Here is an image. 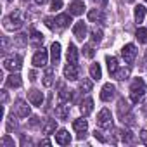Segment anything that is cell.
<instances>
[{"instance_id":"6da1fadb","label":"cell","mask_w":147,"mask_h":147,"mask_svg":"<svg viewBox=\"0 0 147 147\" xmlns=\"http://www.w3.org/2000/svg\"><path fill=\"white\" fill-rule=\"evenodd\" d=\"M24 21H26L24 12H23V11H19V9H14V11H12V12L4 19V28H5L7 31H18V30H21V28H23Z\"/></svg>"},{"instance_id":"7a4b0ae2","label":"cell","mask_w":147,"mask_h":147,"mask_svg":"<svg viewBox=\"0 0 147 147\" xmlns=\"http://www.w3.org/2000/svg\"><path fill=\"white\" fill-rule=\"evenodd\" d=\"M118 116H119L123 125H128V126L135 125V121H133L135 118L131 114V106H130V102L126 99H119L118 100Z\"/></svg>"},{"instance_id":"3957f363","label":"cell","mask_w":147,"mask_h":147,"mask_svg":"<svg viewBox=\"0 0 147 147\" xmlns=\"http://www.w3.org/2000/svg\"><path fill=\"white\" fill-rule=\"evenodd\" d=\"M144 95H145V82L142 78H135L131 82V85H130V99H131V102L138 104Z\"/></svg>"},{"instance_id":"277c9868","label":"cell","mask_w":147,"mask_h":147,"mask_svg":"<svg viewBox=\"0 0 147 147\" xmlns=\"http://www.w3.org/2000/svg\"><path fill=\"white\" fill-rule=\"evenodd\" d=\"M97 126L102 130H111L113 128V114L107 107L100 109V113L97 114Z\"/></svg>"},{"instance_id":"5b68a950","label":"cell","mask_w":147,"mask_h":147,"mask_svg":"<svg viewBox=\"0 0 147 147\" xmlns=\"http://www.w3.org/2000/svg\"><path fill=\"white\" fill-rule=\"evenodd\" d=\"M12 114H16L18 118H28V116L31 114V107L28 106V102H26V100H23V99H18V100L14 102Z\"/></svg>"},{"instance_id":"8992f818","label":"cell","mask_w":147,"mask_h":147,"mask_svg":"<svg viewBox=\"0 0 147 147\" xmlns=\"http://www.w3.org/2000/svg\"><path fill=\"white\" fill-rule=\"evenodd\" d=\"M21 66H23V57L18 55V54H16V55H9V57L4 59V67H5L7 71H11V73L19 71Z\"/></svg>"},{"instance_id":"52a82bcc","label":"cell","mask_w":147,"mask_h":147,"mask_svg":"<svg viewBox=\"0 0 147 147\" xmlns=\"http://www.w3.org/2000/svg\"><path fill=\"white\" fill-rule=\"evenodd\" d=\"M64 78L67 82H76L80 78V67L78 64H73V62H67L64 66Z\"/></svg>"},{"instance_id":"ba28073f","label":"cell","mask_w":147,"mask_h":147,"mask_svg":"<svg viewBox=\"0 0 147 147\" xmlns=\"http://www.w3.org/2000/svg\"><path fill=\"white\" fill-rule=\"evenodd\" d=\"M47 61H49V50L47 49H38L36 52H35V55H33V66L35 67H45L47 66Z\"/></svg>"},{"instance_id":"9c48e42d","label":"cell","mask_w":147,"mask_h":147,"mask_svg":"<svg viewBox=\"0 0 147 147\" xmlns=\"http://www.w3.org/2000/svg\"><path fill=\"white\" fill-rule=\"evenodd\" d=\"M121 57L125 59L126 64H131V62L135 61V57H137V47H135L133 43H126V45L121 49Z\"/></svg>"},{"instance_id":"30bf717a","label":"cell","mask_w":147,"mask_h":147,"mask_svg":"<svg viewBox=\"0 0 147 147\" xmlns=\"http://www.w3.org/2000/svg\"><path fill=\"white\" fill-rule=\"evenodd\" d=\"M114 95H116V87L113 83H106L102 87V90H100V99L104 102H109V100L114 99Z\"/></svg>"},{"instance_id":"8fae6325","label":"cell","mask_w":147,"mask_h":147,"mask_svg":"<svg viewBox=\"0 0 147 147\" xmlns=\"http://www.w3.org/2000/svg\"><path fill=\"white\" fill-rule=\"evenodd\" d=\"M28 100H30V104H31V106L42 107V106H43V94H42L40 90L33 88V90H30V92H28Z\"/></svg>"},{"instance_id":"7c38bea8","label":"cell","mask_w":147,"mask_h":147,"mask_svg":"<svg viewBox=\"0 0 147 147\" xmlns=\"http://www.w3.org/2000/svg\"><path fill=\"white\" fill-rule=\"evenodd\" d=\"M73 35H75V38H76V40L83 42V40H85V36H87V24H85L83 21L75 23V26H73Z\"/></svg>"},{"instance_id":"4fadbf2b","label":"cell","mask_w":147,"mask_h":147,"mask_svg":"<svg viewBox=\"0 0 147 147\" xmlns=\"http://www.w3.org/2000/svg\"><path fill=\"white\" fill-rule=\"evenodd\" d=\"M54 135H55V142H57L59 145H69V144H71V135H69L67 130L61 128V130H57Z\"/></svg>"},{"instance_id":"5bb4252c","label":"cell","mask_w":147,"mask_h":147,"mask_svg":"<svg viewBox=\"0 0 147 147\" xmlns=\"http://www.w3.org/2000/svg\"><path fill=\"white\" fill-rule=\"evenodd\" d=\"M5 85L7 87H11V88H19L21 85H23V80H21V75L16 71V73H12V75H9L7 78H5Z\"/></svg>"},{"instance_id":"9a60e30c","label":"cell","mask_w":147,"mask_h":147,"mask_svg":"<svg viewBox=\"0 0 147 147\" xmlns=\"http://www.w3.org/2000/svg\"><path fill=\"white\" fill-rule=\"evenodd\" d=\"M85 12V4L82 0H75V2H71L69 5V14L71 16H82Z\"/></svg>"},{"instance_id":"2e32d148","label":"cell","mask_w":147,"mask_h":147,"mask_svg":"<svg viewBox=\"0 0 147 147\" xmlns=\"http://www.w3.org/2000/svg\"><path fill=\"white\" fill-rule=\"evenodd\" d=\"M92 111H94V100H92V97L83 99L80 102V113H82V116H88Z\"/></svg>"},{"instance_id":"e0dca14e","label":"cell","mask_w":147,"mask_h":147,"mask_svg":"<svg viewBox=\"0 0 147 147\" xmlns=\"http://www.w3.org/2000/svg\"><path fill=\"white\" fill-rule=\"evenodd\" d=\"M50 59H52V64L57 66L59 61H61V43L59 42H54L52 47H50Z\"/></svg>"},{"instance_id":"ac0fdd59","label":"cell","mask_w":147,"mask_h":147,"mask_svg":"<svg viewBox=\"0 0 147 147\" xmlns=\"http://www.w3.org/2000/svg\"><path fill=\"white\" fill-rule=\"evenodd\" d=\"M69 111H71V106L66 104V102H61L57 107H55V116L57 119H66L69 116Z\"/></svg>"},{"instance_id":"d6986e66","label":"cell","mask_w":147,"mask_h":147,"mask_svg":"<svg viewBox=\"0 0 147 147\" xmlns=\"http://www.w3.org/2000/svg\"><path fill=\"white\" fill-rule=\"evenodd\" d=\"M30 43L35 45V47H40V45L43 43V35H42L40 31H36L35 28L30 30Z\"/></svg>"},{"instance_id":"ffe728a7","label":"cell","mask_w":147,"mask_h":147,"mask_svg":"<svg viewBox=\"0 0 147 147\" xmlns=\"http://www.w3.org/2000/svg\"><path fill=\"white\" fill-rule=\"evenodd\" d=\"M83 118H85V116H83ZM83 118H78V119L73 121V130H75L76 133H85L87 128H88V121L83 119Z\"/></svg>"},{"instance_id":"44dd1931","label":"cell","mask_w":147,"mask_h":147,"mask_svg":"<svg viewBox=\"0 0 147 147\" xmlns=\"http://www.w3.org/2000/svg\"><path fill=\"white\" fill-rule=\"evenodd\" d=\"M88 21L90 23H104V12H102V9H92L90 12H88Z\"/></svg>"},{"instance_id":"7402d4cb","label":"cell","mask_w":147,"mask_h":147,"mask_svg":"<svg viewBox=\"0 0 147 147\" xmlns=\"http://www.w3.org/2000/svg\"><path fill=\"white\" fill-rule=\"evenodd\" d=\"M55 128H57V121H55V119H45L43 125H42V131H43L45 135L55 133Z\"/></svg>"},{"instance_id":"603a6c76","label":"cell","mask_w":147,"mask_h":147,"mask_svg":"<svg viewBox=\"0 0 147 147\" xmlns=\"http://www.w3.org/2000/svg\"><path fill=\"white\" fill-rule=\"evenodd\" d=\"M66 57H67V62H73V64H76V62H78V49L73 45V43H69V45H67Z\"/></svg>"},{"instance_id":"cb8c5ba5","label":"cell","mask_w":147,"mask_h":147,"mask_svg":"<svg viewBox=\"0 0 147 147\" xmlns=\"http://www.w3.org/2000/svg\"><path fill=\"white\" fill-rule=\"evenodd\" d=\"M71 23H73L71 21V14H59L55 18V26L57 28H67Z\"/></svg>"},{"instance_id":"d4e9b609","label":"cell","mask_w":147,"mask_h":147,"mask_svg":"<svg viewBox=\"0 0 147 147\" xmlns=\"http://www.w3.org/2000/svg\"><path fill=\"white\" fill-rule=\"evenodd\" d=\"M130 73H131V69H130V66H126V67H119L114 75H113V78H116L118 82H123V80H128L130 78Z\"/></svg>"},{"instance_id":"484cf974","label":"cell","mask_w":147,"mask_h":147,"mask_svg":"<svg viewBox=\"0 0 147 147\" xmlns=\"http://www.w3.org/2000/svg\"><path fill=\"white\" fill-rule=\"evenodd\" d=\"M106 62H107V69H109V75L113 76L114 73L119 69V64H118V59L116 57H113V55H107L106 57Z\"/></svg>"},{"instance_id":"4316f807","label":"cell","mask_w":147,"mask_h":147,"mask_svg":"<svg viewBox=\"0 0 147 147\" xmlns=\"http://www.w3.org/2000/svg\"><path fill=\"white\" fill-rule=\"evenodd\" d=\"M90 78L92 80H100L102 78V67H100L99 62L90 64Z\"/></svg>"},{"instance_id":"83f0119b","label":"cell","mask_w":147,"mask_h":147,"mask_svg":"<svg viewBox=\"0 0 147 147\" xmlns=\"http://www.w3.org/2000/svg\"><path fill=\"white\" fill-rule=\"evenodd\" d=\"M52 85H54V67H47L43 75V87L50 88Z\"/></svg>"},{"instance_id":"f1b7e54d","label":"cell","mask_w":147,"mask_h":147,"mask_svg":"<svg viewBox=\"0 0 147 147\" xmlns=\"http://www.w3.org/2000/svg\"><path fill=\"white\" fill-rule=\"evenodd\" d=\"M119 140L123 144H133L135 142V135L130 130H119Z\"/></svg>"},{"instance_id":"f546056e","label":"cell","mask_w":147,"mask_h":147,"mask_svg":"<svg viewBox=\"0 0 147 147\" xmlns=\"http://www.w3.org/2000/svg\"><path fill=\"white\" fill-rule=\"evenodd\" d=\"M28 42H30V35H24V33L16 35L14 40H12V43H14L16 47H24V45H28Z\"/></svg>"},{"instance_id":"4dcf8cb0","label":"cell","mask_w":147,"mask_h":147,"mask_svg":"<svg viewBox=\"0 0 147 147\" xmlns=\"http://www.w3.org/2000/svg\"><path fill=\"white\" fill-rule=\"evenodd\" d=\"M78 90H80L82 94H88V92H92V80H88V78L80 80V83H78Z\"/></svg>"},{"instance_id":"1f68e13d","label":"cell","mask_w":147,"mask_h":147,"mask_svg":"<svg viewBox=\"0 0 147 147\" xmlns=\"http://www.w3.org/2000/svg\"><path fill=\"white\" fill-rule=\"evenodd\" d=\"M145 7L144 5H137L135 7V21H137V24H140L142 21H144V18H145Z\"/></svg>"},{"instance_id":"d6a6232c","label":"cell","mask_w":147,"mask_h":147,"mask_svg":"<svg viewBox=\"0 0 147 147\" xmlns=\"http://www.w3.org/2000/svg\"><path fill=\"white\" fill-rule=\"evenodd\" d=\"M71 100V90H67L64 85H61V90H59V102H67Z\"/></svg>"},{"instance_id":"836d02e7","label":"cell","mask_w":147,"mask_h":147,"mask_svg":"<svg viewBox=\"0 0 147 147\" xmlns=\"http://www.w3.org/2000/svg\"><path fill=\"white\" fill-rule=\"evenodd\" d=\"M90 36H92V43H100L104 35H102V30L100 28H94L92 33H90Z\"/></svg>"},{"instance_id":"e575fe53","label":"cell","mask_w":147,"mask_h":147,"mask_svg":"<svg viewBox=\"0 0 147 147\" xmlns=\"http://www.w3.org/2000/svg\"><path fill=\"white\" fill-rule=\"evenodd\" d=\"M138 43H147V28H137V33H135Z\"/></svg>"},{"instance_id":"d590c367","label":"cell","mask_w":147,"mask_h":147,"mask_svg":"<svg viewBox=\"0 0 147 147\" xmlns=\"http://www.w3.org/2000/svg\"><path fill=\"white\" fill-rule=\"evenodd\" d=\"M16 118H18L16 114H12V116L7 118V130H9V131H12V130L18 128V119H16Z\"/></svg>"},{"instance_id":"8d00e7d4","label":"cell","mask_w":147,"mask_h":147,"mask_svg":"<svg viewBox=\"0 0 147 147\" xmlns=\"http://www.w3.org/2000/svg\"><path fill=\"white\" fill-rule=\"evenodd\" d=\"M83 55H85V57H88V59H92V57L95 55V50H94V45H90V43H87V45H83Z\"/></svg>"},{"instance_id":"74e56055","label":"cell","mask_w":147,"mask_h":147,"mask_svg":"<svg viewBox=\"0 0 147 147\" xmlns=\"http://www.w3.org/2000/svg\"><path fill=\"white\" fill-rule=\"evenodd\" d=\"M0 147H14V140L9 135H4L2 140H0Z\"/></svg>"},{"instance_id":"f35d334b","label":"cell","mask_w":147,"mask_h":147,"mask_svg":"<svg viewBox=\"0 0 147 147\" xmlns=\"http://www.w3.org/2000/svg\"><path fill=\"white\" fill-rule=\"evenodd\" d=\"M62 7V0H50V11H59Z\"/></svg>"},{"instance_id":"ab89813d","label":"cell","mask_w":147,"mask_h":147,"mask_svg":"<svg viewBox=\"0 0 147 147\" xmlns=\"http://www.w3.org/2000/svg\"><path fill=\"white\" fill-rule=\"evenodd\" d=\"M94 137H95L99 142H107V140H109L107 137H104V135H102V131H100V130H95V131H94Z\"/></svg>"},{"instance_id":"60d3db41","label":"cell","mask_w":147,"mask_h":147,"mask_svg":"<svg viewBox=\"0 0 147 147\" xmlns=\"http://www.w3.org/2000/svg\"><path fill=\"white\" fill-rule=\"evenodd\" d=\"M38 123H40V118H38V116H31L30 121H28V126H30V128H35Z\"/></svg>"},{"instance_id":"b9f144b4","label":"cell","mask_w":147,"mask_h":147,"mask_svg":"<svg viewBox=\"0 0 147 147\" xmlns=\"http://www.w3.org/2000/svg\"><path fill=\"white\" fill-rule=\"evenodd\" d=\"M54 23H55V19H52V18H45V24H47V28H50V30H55L57 26H55Z\"/></svg>"},{"instance_id":"7bdbcfd3","label":"cell","mask_w":147,"mask_h":147,"mask_svg":"<svg viewBox=\"0 0 147 147\" xmlns=\"http://www.w3.org/2000/svg\"><path fill=\"white\" fill-rule=\"evenodd\" d=\"M138 140H140L144 145H147V130H142V131H140V137H138Z\"/></svg>"},{"instance_id":"ee69618b","label":"cell","mask_w":147,"mask_h":147,"mask_svg":"<svg viewBox=\"0 0 147 147\" xmlns=\"http://www.w3.org/2000/svg\"><path fill=\"white\" fill-rule=\"evenodd\" d=\"M7 50H9V40H7V36H4L2 38V52L5 54Z\"/></svg>"},{"instance_id":"f6af8a7d","label":"cell","mask_w":147,"mask_h":147,"mask_svg":"<svg viewBox=\"0 0 147 147\" xmlns=\"http://www.w3.org/2000/svg\"><path fill=\"white\" fill-rule=\"evenodd\" d=\"M107 2H109V0H97V4H99V7H107Z\"/></svg>"},{"instance_id":"bcb514c9","label":"cell","mask_w":147,"mask_h":147,"mask_svg":"<svg viewBox=\"0 0 147 147\" xmlns=\"http://www.w3.org/2000/svg\"><path fill=\"white\" fill-rule=\"evenodd\" d=\"M21 144H23V145H26V144L30 145V144H31V140H30V138H26V137H23V140H21Z\"/></svg>"},{"instance_id":"7dc6e473","label":"cell","mask_w":147,"mask_h":147,"mask_svg":"<svg viewBox=\"0 0 147 147\" xmlns=\"http://www.w3.org/2000/svg\"><path fill=\"white\" fill-rule=\"evenodd\" d=\"M2 100H4V104L7 102V92L5 90H2Z\"/></svg>"},{"instance_id":"c3c4849f","label":"cell","mask_w":147,"mask_h":147,"mask_svg":"<svg viewBox=\"0 0 147 147\" xmlns=\"http://www.w3.org/2000/svg\"><path fill=\"white\" fill-rule=\"evenodd\" d=\"M40 145H50V140H47V138L45 140H40Z\"/></svg>"},{"instance_id":"681fc988","label":"cell","mask_w":147,"mask_h":147,"mask_svg":"<svg viewBox=\"0 0 147 147\" xmlns=\"http://www.w3.org/2000/svg\"><path fill=\"white\" fill-rule=\"evenodd\" d=\"M35 2H36L38 5H43V4H47V2H49V0H35Z\"/></svg>"},{"instance_id":"f907efd6","label":"cell","mask_w":147,"mask_h":147,"mask_svg":"<svg viewBox=\"0 0 147 147\" xmlns=\"http://www.w3.org/2000/svg\"><path fill=\"white\" fill-rule=\"evenodd\" d=\"M30 76H31V78H30V80H31V82H35V80H36V75H35V73H33V71H31V73H30Z\"/></svg>"},{"instance_id":"816d5d0a","label":"cell","mask_w":147,"mask_h":147,"mask_svg":"<svg viewBox=\"0 0 147 147\" xmlns=\"http://www.w3.org/2000/svg\"><path fill=\"white\" fill-rule=\"evenodd\" d=\"M125 2H126V4H131V2H135V0H125Z\"/></svg>"},{"instance_id":"f5cc1de1","label":"cell","mask_w":147,"mask_h":147,"mask_svg":"<svg viewBox=\"0 0 147 147\" xmlns=\"http://www.w3.org/2000/svg\"><path fill=\"white\" fill-rule=\"evenodd\" d=\"M144 61H145V64H147V50H145V57H144Z\"/></svg>"},{"instance_id":"db71d44e","label":"cell","mask_w":147,"mask_h":147,"mask_svg":"<svg viewBox=\"0 0 147 147\" xmlns=\"http://www.w3.org/2000/svg\"><path fill=\"white\" fill-rule=\"evenodd\" d=\"M7 2H12V0H7Z\"/></svg>"},{"instance_id":"11a10c76","label":"cell","mask_w":147,"mask_h":147,"mask_svg":"<svg viewBox=\"0 0 147 147\" xmlns=\"http://www.w3.org/2000/svg\"><path fill=\"white\" fill-rule=\"evenodd\" d=\"M144 2H147V0H144Z\"/></svg>"}]
</instances>
